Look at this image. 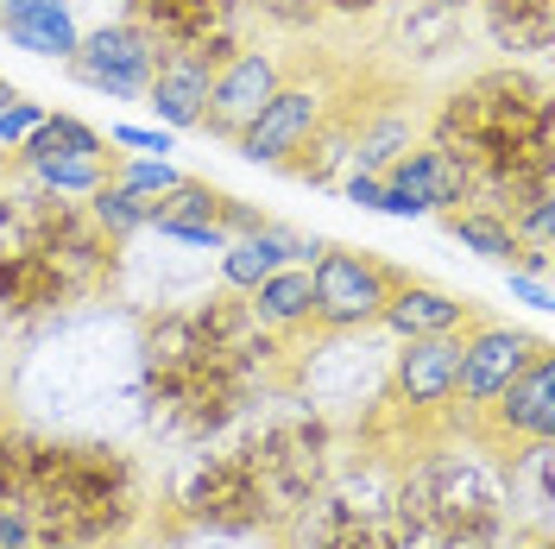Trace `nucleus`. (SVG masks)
Wrapping results in <instances>:
<instances>
[{
  "instance_id": "1",
  "label": "nucleus",
  "mask_w": 555,
  "mask_h": 549,
  "mask_svg": "<svg viewBox=\"0 0 555 549\" xmlns=\"http://www.w3.org/2000/svg\"><path fill=\"white\" fill-rule=\"evenodd\" d=\"M272 354V329L253 322L241 291H215L196 309H165L139 342V405L171 436L208 443L246 411L253 379Z\"/></svg>"
},
{
  "instance_id": "2",
  "label": "nucleus",
  "mask_w": 555,
  "mask_h": 549,
  "mask_svg": "<svg viewBox=\"0 0 555 549\" xmlns=\"http://www.w3.org/2000/svg\"><path fill=\"white\" fill-rule=\"evenodd\" d=\"M429 145H442L474 177V203L505 208L555 183V114L537 69H480L454 89L429 120Z\"/></svg>"
},
{
  "instance_id": "3",
  "label": "nucleus",
  "mask_w": 555,
  "mask_h": 549,
  "mask_svg": "<svg viewBox=\"0 0 555 549\" xmlns=\"http://www.w3.org/2000/svg\"><path fill=\"white\" fill-rule=\"evenodd\" d=\"M518 512L505 499V474L474 455L416 461L391 499V549H512Z\"/></svg>"
},
{
  "instance_id": "4",
  "label": "nucleus",
  "mask_w": 555,
  "mask_h": 549,
  "mask_svg": "<svg viewBox=\"0 0 555 549\" xmlns=\"http://www.w3.org/2000/svg\"><path fill=\"white\" fill-rule=\"evenodd\" d=\"M145 486L139 468L107 443H51L38 455V481L26 493L38 537H64V544L114 549L133 537Z\"/></svg>"
},
{
  "instance_id": "5",
  "label": "nucleus",
  "mask_w": 555,
  "mask_h": 549,
  "mask_svg": "<svg viewBox=\"0 0 555 549\" xmlns=\"http://www.w3.org/2000/svg\"><path fill=\"white\" fill-rule=\"evenodd\" d=\"M0 241L38 246L69 278L76 297L102 291L114 278V253H120V241H107L95 228V215L82 208V196H51V190H38L33 177H26V190L0 196Z\"/></svg>"
},
{
  "instance_id": "6",
  "label": "nucleus",
  "mask_w": 555,
  "mask_h": 549,
  "mask_svg": "<svg viewBox=\"0 0 555 549\" xmlns=\"http://www.w3.org/2000/svg\"><path fill=\"white\" fill-rule=\"evenodd\" d=\"M177 518L190 531H215V537H246L272 518V486L253 448H221L203 455L183 486H177Z\"/></svg>"
},
{
  "instance_id": "7",
  "label": "nucleus",
  "mask_w": 555,
  "mask_h": 549,
  "mask_svg": "<svg viewBox=\"0 0 555 549\" xmlns=\"http://www.w3.org/2000/svg\"><path fill=\"white\" fill-rule=\"evenodd\" d=\"M398 278H404V272H398L391 259H379V253L322 246V253L310 259L315 329H328V335H360V329H373Z\"/></svg>"
},
{
  "instance_id": "8",
  "label": "nucleus",
  "mask_w": 555,
  "mask_h": 549,
  "mask_svg": "<svg viewBox=\"0 0 555 549\" xmlns=\"http://www.w3.org/2000/svg\"><path fill=\"white\" fill-rule=\"evenodd\" d=\"M114 158L120 152H107V133L89 127L82 114H44L26 133V145H20V171L33 177L38 190H51V196H89V190H102L107 177H114Z\"/></svg>"
},
{
  "instance_id": "9",
  "label": "nucleus",
  "mask_w": 555,
  "mask_h": 549,
  "mask_svg": "<svg viewBox=\"0 0 555 549\" xmlns=\"http://www.w3.org/2000/svg\"><path fill=\"white\" fill-rule=\"evenodd\" d=\"M158 38L133 26V20H107L95 33L76 38V51H69V76L82 82V89H95V95H114V102H133L145 95V82H152V69H158Z\"/></svg>"
},
{
  "instance_id": "10",
  "label": "nucleus",
  "mask_w": 555,
  "mask_h": 549,
  "mask_svg": "<svg viewBox=\"0 0 555 549\" xmlns=\"http://www.w3.org/2000/svg\"><path fill=\"white\" fill-rule=\"evenodd\" d=\"M543 335H530V329H512V322H467L461 329V373H454V405L467 417H480L512 379L543 354Z\"/></svg>"
},
{
  "instance_id": "11",
  "label": "nucleus",
  "mask_w": 555,
  "mask_h": 549,
  "mask_svg": "<svg viewBox=\"0 0 555 549\" xmlns=\"http://www.w3.org/2000/svg\"><path fill=\"white\" fill-rule=\"evenodd\" d=\"M127 20L158 38V51H196L215 69L241 51V0H127Z\"/></svg>"
},
{
  "instance_id": "12",
  "label": "nucleus",
  "mask_w": 555,
  "mask_h": 549,
  "mask_svg": "<svg viewBox=\"0 0 555 549\" xmlns=\"http://www.w3.org/2000/svg\"><path fill=\"white\" fill-rule=\"evenodd\" d=\"M474 203V177L454 165L442 145L416 139L411 152H398L385 165V196L379 215H398V221H416V215H449V208Z\"/></svg>"
},
{
  "instance_id": "13",
  "label": "nucleus",
  "mask_w": 555,
  "mask_h": 549,
  "mask_svg": "<svg viewBox=\"0 0 555 549\" xmlns=\"http://www.w3.org/2000/svg\"><path fill=\"white\" fill-rule=\"evenodd\" d=\"M328 107H335V95H328L322 82H291V76H284L272 102H266L241 133H234V152H241L246 165H272V171H278V165H284V158L315 133V120H322Z\"/></svg>"
},
{
  "instance_id": "14",
  "label": "nucleus",
  "mask_w": 555,
  "mask_h": 549,
  "mask_svg": "<svg viewBox=\"0 0 555 549\" xmlns=\"http://www.w3.org/2000/svg\"><path fill=\"white\" fill-rule=\"evenodd\" d=\"M480 443L486 448L555 443V354L550 347L480 411Z\"/></svg>"
},
{
  "instance_id": "15",
  "label": "nucleus",
  "mask_w": 555,
  "mask_h": 549,
  "mask_svg": "<svg viewBox=\"0 0 555 549\" xmlns=\"http://www.w3.org/2000/svg\"><path fill=\"white\" fill-rule=\"evenodd\" d=\"M454 373H461V335H423L398 342L391 354V405L411 417H442L454 405Z\"/></svg>"
},
{
  "instance_id": "16",
  "label": "nucleus",
  "mask_w": 555,
  "mask_h": 549,
  "mask_svg": "<svg viewBox=\"0 0 555 549\" xmlns=\"http://www.w3.org/2000/svg\"><path fill=\"white\" fill-rule=\"evenodd\" d=\"M278 82H284V64H278V51H234L228 64L215 69V89H208V114H203V133H221L234 139L259 114V107L278 95Z\"/></svg>"
},
{
  "instance_id": "17",
  "label": "nucleus",
  "mask_w": 555,
  "mask_h": 549,
  "mask_svg": "<svg viewBox=\"0 0 555 549\" xmlns=\"http://www.w3.org/2000/svg\"><path fill=\"white\" fill-rule=\"evenodd\" d=\"M64 304H76V291L38 246L0 241V316L7 322H38V316H57Z\"/></svg>"
},
{
  "instance_id": "18",
  "label": "nucleus",
  "mask_w": 555,
  "mask_h": 549,
  "mask_svg": "<svg viewBox=\"0 0 555 549\" xmlns=\"http://www.w3.org/2000/svg\"><path fill=\"white\" fill-rule=\"evenodd\" d=\"M467 322H480V309L467 304V297H454V291H442V284H423V278H398L385 309H379V329H391L398 342L461 335Z\"/></svg>"
},
{
  "instance_id": "19",
  "label": "nucleus",
  "mask_w": 555,
  "mask_h": 549,
  "mask_svg": "<svg viewBox=\"0 0 555 549\" xmlns=\"http://www.w3.org/2000/svg\"><path fill=\"white\" fill-rule=\"evenodd\" d=\"M208 89H215V64L208 58H196V51H165L158 69H152V82H145V107H152L158 127L190 133V127H203V114H208Z\"/></svg>"
},
{
  "instance_id": "20",
  "label": "nucleus",
  "mask_w": 555,
  "mask_h": 549,
  "mask_svg": "<svg viewBox=\"0 0 555 549\" xmlns=\"http://www.w3.org/2000/svg\"><path fill=\"white\" fill-rule=\"evenodd\" d=\"M315 253H322V241L297 234V228H278V221H266V228H253V234H234V241L221 246L215 259H221V284L246 297V291H253L259 278H272L278 266H310Z\"/></svg>"
},
{
  "instance_id": "21",
  "label": "nucleus",
  "mask_w": 555,
  "mask_h": 549,
  "mask_svg": "<svg viewBox=\"0 0 555 549\" xmlns=\"http://www.w3.org/2000/svg\"><path fill=\"white\" fill-rule=\"evenodd\" d=\"M291 549H391V531H385L379 512L347 506L335 493H315L310 506H297Z\"/></svg>"
},
{
  "instance_id": "22",
  "label": "nucleus",
  "mask_w": 555,
  "mask_h": 549,
  "mask_svg": "<svg viewBox=\"0 0 555 549\" xmlns=\"http://www.w3.org/2000/svg\"><path fill=\"white\" fill-rule=\"evenodd\" d=\"M0 38L26 58H44V64H69L76 51V7L69 0H0Z\"/></svg>"
},
{
  "instance_id": "23",
  "label": "nucleus",
  "mask_w": 555,
  "mask_h": 549,
  "mask_svg": "<svg viewBox=\"0 0 555 549\" xmlns=\"http://www.w3.org/2000/svg\"><path fill=\"white\" fill-rule=\"evenodd\" d=\"M246 309L259 329L272 335H297V329H315V297H310V266H278L272 278H259L246 291Z\"/></svg>"
},
{
  "instance_id": "24",
  "label": "nucleus",
  "mask_w": 555,
  "mask_h": 549,
  "mask_svg": "<svg viewBox=\"0 0 555 549\" xmlns=\"http://www.w3.org/2000/svg\"><path fill=\"white\" fill-rule=\"evenodd\" d=\"M480 13L505 58H543L555 44V0H480Z\"/></svg>"
},
{
  "instance_id": "25",
  "label": "nucleus",
  "mask_w": 555,
  "mask_h": 549,
  "mask_svg": "<svg viewBox=\"0 0 555 549\" xmlns=\"http://www.w3.org/2000/svg\"><path fill=\"white\" fill-rule=\"evenodd\" d=\"M512 468H505V499L512 512H530L537 537H550V506H555V443H524V448H505Z\"/></svg>"
},
{
  "instance_id": "26",
  "label": "nucleus",
  "mask_w": 555,
  "mask_h": 549,
  "mask_svg": "<svg viewBox=\"0 0 555 549\" xmlns=\"http://www.w3.org/2000/svg\"><path fill=\"white\" fill-rule=\"evenodd\" d=\"M442 228H449L454 241L467 246V253H480V259H492V266H512L524 253V241L512 234V221L499 215V208H486V203H461L442 215Z\"/></svg>"
},
{
  "instance_id": "27",
  "label": "nucleus",
  "mask_w": 555,
  "mask_h": 549,
  "mask_svg": "<svg viewBox=\"0 0 555 549\" xmlns=\"http://www.w3.org/2000/svg\"><path fill=\"white\" fill-rule=\"evenodd\" d=\"M228 190L221 183H208V177H177L171 190L152 203V221L145 228H158V221H203V228H221V215H228ZM228 234V228H221Z\"/></svg>"
},
{
  "instance_id": "28",
  "label": "nucleus",
  "mask_w": 555,
  "mask_h": 549,
  "mask_svg": "<svg viewBox=\"0 0 555 549\" xmlns=\"http://www.w3.org/2000/svg\"><path fill=\"white\" fill-rule=\"evenodd\" d=\"M38 455H44L38 430L0 423V506H26V493L38 481Z\"/></svg>"
},
{
  "instance_id": "29",
  "label": "nucleus",
  "mask_w": 555,
  "mask_h": 549,
  "mask_svg": "<svg viewBox=\"0 0 555 549\" xmlns=\"http://www.w3.org/2000/svg\"><path fill=\"white\" fill-rule=\"evenodd\" d=\"M82 208L95 215V228H102L107 241H120V246L133 241L145 221H152V203H145V196H133L127 183H114V177H107L102 190H89V196H82Z\"/></svg>"
},
{
  "instance_id": "30",
  "label": "nucleus",
  "mask_w": 555,
  "mask_h": 549,
  "mask_svg": "<svg viewBox=\"0 0 555 549\" xmlns=\"http://www.w3.org/2000/svg\"><path fill=\"white\" fill-rule=\"evenodd\" d=\"M177 165L171 158H139V152H127V158H114V183H127L133 196H145V203H158L165 190L177 183Z\"/></svg>"
},
{
  "instance_id": "31",
  "label": "nucleus",
  "mask_w": 555,
  "mask_h": 549,
  "mask_svg": "<svg viewBox=\"0 0 555 549\" xmlns=\"http://www.w3.org/2000/svg\"><path fill=\"white\" fill-rule=\"evenodd\" d=\"M107 145H120V152H139V158H171V152H177V133H171V127L114 120V127H107Z\"/></svg>"
},
{
  "instance_id": "32",
  "label": "nucleus",
  "mask_w": 555,
  "mask_h": 549,
  "mask_svg": "<svg viewBox=\"0 0 555 549\" xmlns=\"http://www.w3.org/2000/svg\"><path fill=\"white\" fill-rule=\"evenodd\" d=\"M44 114H51V107L26 102V95H20V102H7V107H0V145H7V152H20V145H26V133H33Z\"/></svg>"
},
{
  "instance_id": "33",
  "label": "nucleus",
  "mask_w": 555,
  "mask_h": 549,
  "mask_svg": "<svg viewBox=\"0 0 555 549\" xmlns=\"http://www.w3.org/2000/svg\"><path fill=\"white\" fill-rule=\"evenodd\" d=\"M158 234L177 246H196V253H221L228 246V234L221 228H203V221H158Z\"/></svg>"
},
{
  "instance_id": "34",
  "label": "nucleus",
  "mask_w": 555,
  "mask_h": 549,
  "mask_svg": "<svg viewBox=\"0 0 555 549\" xmlns=\"http://www.w3.org/2000/svg\"><path fill=\"white\" fill-rule=\"evenodd\" d=\"M38 537V524L26 506H0V549H26Z\"/></svg>"
},
{
  "instance_id": "35",
  "label": "nucleus",
  "mask_w": 555,
  "mask_h": 549,
  "mask_svg": "<svg viewBox=\"0 0 555 549\" xmlns=\"http://www.w3.org/2000/svg\"><path fill=\"white\" fill-rule=\"evenodd\" d=\"M341 196H347L353 208H379L385 177H373V171H347V177H341Z\"/></svg>"
},
{
  "instance_id": "36",
  "label": "nucleus",
  "mask_w": 555,
  "mask_h": 549,
  "mask_svg": "<svg viewBox=\"0 0 555 549\" xmlns=\"http://www.w3.org/2000/svg\"><path fill=\"white\" fill-rule=\"evenodd\" d=\"M505 278H512V297H518L524 309H537V316H543V309H550V284H543V278L518 272V266H505Z\"/></svg>"
},
{
  "instance_id": "37",
  "label": "nucleus",
  "mask_w": 555,
  "mask_h": 549,
  "mask_svg": "<svg viewBox=\"0 0 555 549\" xmlns=\"http://www.w3.org/2000/svg\"><path fill=\"white\" fill-rule=\"evenodd\" d=\"M315 7H328V13H373L379 0H315Z\"/></svg>"
},
{
  "instance_id": "38",
  "label": "nucleus",
  "mask_w": 555,
  "mask_h": 549,
  "mask_svg": "<svg viewBox=\"0 0 555 549\" xmlns=\"http://www.w3.org/2000/svg\"><path fill=\"white\" fill-rule=\"evenodd\" d=\"M26 549H89V544H64V537H33Z\"/></svg>"
},
{
  "instance_id": "39",
  "label": "nucleus",
  "mask_w": 555,
  "mask_h": 549,
  "mask_svg": "<svg viewBox=\"0 0 555 549\" xmlns=\"http://www.w3.org/2000/svg\"><path fill=\"white\" fill-rule=\"evenodd\" d=\"M7 102H20V89H13V82L0 76V107H7Z\"/></svg>"
},
{
  "instance_id": "40",
  "label": "nucleus",
  "mask_w": 555,
  "mask_h": 549,
  "mask_svg": "<svg viewBox=\"0 0 555 549\" xmlns=\"http://www.w3.org/2000/svg\"><path fill=\"white\" fill-rule=\"evenodd\" d=\"M530 549H550V537H530Z\"/></svg>"
},
{
  "instance_id": "41",
  "label": "nucleus",
  "mask_w": 555,
  "mask_h": 549,
  "mask_svg": "<svg viewBox=\"0 0 555 549\" xmlns=\"http://www.w3.org/2000/svg\"><path fill=\"white\" fill-rule=\"evenodd\" d=\"M114 549H145V544H114Z\"/></svg>"
}]
</instances>
